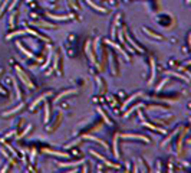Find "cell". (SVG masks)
Segmentation results:
<instances>
[{
    "instance_id": "6da1fadb",
    "label": "cell",
    "mask_w": 191,
    "mask_h": 173,
    "mask_svg": "<svg viewBox=\"0 0 191 173\" xmlns=\"http://www.w3.org/2000/svg\"><path fill=\"white\" fill-rule=\"evenodd\" d=\"M16 72H18V77L22 79V82H23L25 85L27 86V88H30V89H35V88H36L35 84L30 81V78L27 77V74H26L23 69L20 68V67H16Z\"/></svg>"
},
{
    "instance_id": "7a4b0ae2",
    "label": "cell",
    "mask_w": 191,
    "mask_h": 173,
    "mask_svg": "<svg viewBox=\"0 0 191 173\" xmlns=\"http://www.w3.org/2000/svg\"><path fill=\"white\" fill-rule=\"evenodd\" d=\"M91 155H93V156H95V157H98V159H101V160L104 162V163H105V164H106V166H111V167H114V169H119V167H121L119 164H117V163H112V162H109V160H106V159H105V157H104V156H102V155H99V153H96V152H93V150H91Z\"/></svg>"
},
{
    "instance_id": "3957f363",
    "label": "cell",
    "mask_w": 191,
    "mask_h": 173,
    "mask_svg": "<svg viewBox=\"0 0 191 173\" xmlns=\"http://www.w3.org/2000/svg\"><path fill=\"white\" fill-rule=\"evenodd\" d=\"M51 95H52V91H48V92H45L43 95L37 97V100H35V101H33V104L30 105V111H33V110H35V108L37 107V105H39V104L42 103V101H45V100H46L48 97H51Z\"/></svg>"
},
{
    "instance_id": "277c9868",
    "label": "cell",
    "mask_w": 191,
    "mask_h": 173,
    "mask_svg": "<svg viewBox=\"0 0 191 173\" xmlns=\"http://www.w3.org/2000/svg\"><path fill=\"white\" fill-rule=\"evenodd\" d=\"M52 69H56L59 75L62 74V64H60V53H59V52H56V53H55V61H53Z\"/></svg>"
},
{
    "instance_id": "5b68a950",
    "label": "cell",
    "mask_w": 191,
    "mask_h": 173,
    "mask_svg": "<svg viewBox=\"0 0 191 173\" xmlns=\"http://www.w3.org/2000/svg\"><path fill=\"white\" fill-rule=\"evenodd\" d=\"M109 65H111V71H112V74H118V64H117V58H115V53L114 52H111L109 53Z\"/></svg>"
},
{
    "instance_id": "8992f818",
    "label": "cell",
    "mask_w": 191,
    "mask_h": 173,
    "mask_svg": "<svg viewBox=\"0 0 191 173\" xmlns=\"http://www.w3.org/2000/svg\"><path fill=\"white\" fill-rule=\"evenodd\" d=\"M119 137H122V138H138V140H141V141H145V143H150L151 140L147 137V136H139V134H121Z\"/></svg>"
},
{
    "instance_id": "52a82bcc",
    "label": "cell",
    "mask_w": 191,
    "mask_h": 173,
    "mask_svg": "<svg viewBox=\"0 0 191 173\" xmlns=\"http://www.w3.org/2000/svg\"><path fill=\"white\" fill-rule=\"evenodd\" d=\"M25 108V103H20L18 107H15V108H12L10 111H6V113H3V117H9V116H12V114H16L19 111H22Z\"/></svg>"
},
{
    "instance_id": "ba28073f",
    "label": "cell",
    "mask_w": 191,
    "mask_h": 173,
    "mask_svg": "<svg viewBox=\"0 0 191 173\" xmlns=\"http://www.w3.org/2000/svg\"><path fill=\"white\" fill-rule=\"evenodd\" d=\"M78 91L76 89H68V91H63V92H60L56 98H55V101L53 103H58V101H60V100H63L65 97H68V95H72V94H76Z\"/></svg>"
},
{
    "instance_id": "9c48e42d",
    "label": "cell",
    "mask_w": 191,
    "mask_h": 173,
    "mask_svg": "<svg viewBox=\"0 0 191 173\" xmlns=\"http://www.w3.org/2000/svg\"><path fill=\"white\" fill-rule=\"evenodd\" d=\"M138 97H142V92H141V91H138V92H135L134 95H131V97H129V98H128V100L125 101V104H124V107H122V110H125V108H126V107H128L129 104L132 103V101H135V100H137Z\"/></svg>"
},
{
    "instance_id": "30bf717a",
    "label": "cell",
    "mask_w": 191,
    "mask_h": 173,
    "mask_svg": "<svg viewBox=\"0 0 191 173\" xmlns=\"http://www.w3.org/2000/svg\"><path fill=\"white\" fill-rule=\"evenodd\" d=\"M42 152H45V153H48V155L56 156V157H65V159H68V157H69V155H68V153H60V152H55V150H49V149H43Z\"/></svg>"
},
{
    "instance_id": "8fae6325",
    "label": "cell",
    "mask_w": 191,
    "mask_h": 173,
    "mask_svg": "<svg viewBox=\"0 0 191 173\" xmlns=\"http://www.w3.org/2000/svg\"><path fill=\"white\" fill-rule=\"evenodd\" d=\"M86 55L89 56L91 62H92L93 65H96V59H95V56H93V52H92V49H91V40H88V43H86Z\"/></svg>"
},
{
    "instance_id": "7c38bea8",
    "label": "cell",
    "mask_w": 191,
    "mask_h": 173,
    "mask_svg": "<svg viewBox=\"0 0 191 173\" xmlns=\"http://www.w3.org/2000/svg\"><path fill=\"white\" fill-rule=\"evenodd\" d=\"M96 82H98V85H99V88H98V94H104L105 91H106V88H105V82L104 79L101 78V77H96Z\"/></svg>"
},
{
    "instance_id": "4fadbf2b",
    "label": "cell",
    "mask_w": 191,
    "mask_h": 173,
    "mask_svg": "<svg viewBox=\"0 0 191 173\" xmlns=\"http://www.w3.org/2000/svg\"><path fill=\"white\" fill-rule=\"evenodd\" d=\"M126 40H128V42H129V43H131V45L134 46V49H137L138 52H144V49H142V48L139 46L138 43H137L135 40H132V38H131V35H129V33H126Z\"/></svg>"
},
{
    "instance_id": "5bb4252c",
    "label": "cell",
    "mask_w": 191,
    "mask_h": 173,
    "mask_svg": "<svg viewBox=\"0 0 191 173\" xmlns=\"http://www.w3.org/2000/svg\"><path fill=\"white\" fill-rule=\"evenodd\" d=\"M48 16L53 19V20H69L73 17V15H68V16H58V15H52V13H48Z\"/></svg>"
},
{
    "instance_id": "9a60e30c",
    "label": "cell",
    "mask_w": 191,
    "mask_h": 173,
    "mask_svg": "<svg viewBox=\"0 0 191 173\" xmlns=\"http://www.w3.org/2000/svg\"><path fill=\"white\" fill-rule=\"evenodd\" d=\"M88 4L92 7V9H95V10H98V12H102V13H106V9H104V7H101V6H98V4H95L92 0H85Z\"/></svg>"
},
{
    "instance_id": "2e32d148",
    "label": "cell",
    "mask_w": 191,
    "mask_h": 173,
    "mask_svg": "<svg viewBox=\"0 0 191 173\" xmlns=\"http://www.w3.org/2000/svg\"><path fill=\"white\" fill-rule=\"evenodd\" d=\"M106 43H109V45H111V46H114V48H115V49H118V51L121 52L122 55H124V56H125V59H126V61H129V55H128V53H126V52L124 51V49H122L121 46H118V45H115V43H112V42H109V40H106Z\"/></svg>"
},
{
    "instance_id": "e0dca14e",
    "label": "cell",
    "mask_w": 191,
    "mask_h": 173,
    "mask_svg": "<svg viewBox=\"0 0 191 173\" xmlns=\"http://www.w3.org/2000/svg\"><path fill=\"white\" fill-rule=\"evenodd\" d=\"M85 137H86V138H89V140H93V141H96V143H99V144H101V146H102V147H105V149H106V150H109V146H108V144H106V143H105L104 140H99V138L93 137V136H85Z\"/></svg>"
},
{
    "instance_id": "ac0fdd59",
    "label": "cell",
    "mask_w": 191,
    "mask_h": 173,
    "mask_svg": "<svg viewBox=\"0 0 191 173\" xmlns=\"http://www.w3.org/2000/svg\"><path fill=\"white\" fill-rule=\"evenodd\" d=\"M155 79V61L151 58V79H150V85L154 82Z\"/></svg>"
},
{
    "instance_id": "d6986e66",
    "label": "cell",
    "mask_w": 191,
    "mask_h": 173,
    "mask_svg": "<svg viewBox=\"0 0 191 173\" xmlns=\"http://www.w3.org/2000/svg\"><path fill=\"white\" fill-rule=\"evenodd\" d=\"M144 32L147 35H150L151 38H155V39H158V40H164V38L161 36V35H158V33H154V32H151L148 28H144Z\"/></svg>"
},
{
    "instance_id": "ffe728a7",
    "label": "cell",
    "mask_w": 191,
    "mask_h": 173,
    "mask_svg": "<svg viewBox=\"0 0 191 173\" xmlns=\"http://www.w3.org/2000/svg\"><path fill=\"white\" fill-rule=\"evenodd\" d=\"M165 75H173V77H175V78H180V79H183V81L188 82V78H187V77H184V75H181V74H177V72H171V71H167V72H165Z\"/></svg>"
},
{
    "instance_id": "44dd1931",
    "label": "cell",
    "mask_w": 191,
    "mask_h": 173,
    "mask_svg": "<svg viewBox=\"0 0 191 173\" xmlns=\"http://www.w3.org/2000/svg\"><path fill=\"white\" fill-rule=\"evenodd\" d=\"M49 117H51V110H49V103L45 104V124H48L49 123Z\"/></svg>"
},
{
    "instance_id": "7402d4cb",
    "label": "cell",
    "mask_w": 191,
    "mask_h": 173,
    "mask_svg": "<svg viewBox=\"0 0 191 173\" xmlns=\"http://www.w3.org/2000/svg\"><path fill=\"white\" fill-rule=\"evenodd\" d=\"M98 113H99V114L102 116V118L105 120V123H106V124H114V123H112V120H111V118H109V117H108V116L105 114V113H104V110H102L101 107H98Z\"/></svg>"
},
{
    "instance_id": "603a6c76",
    "label": "cell",
    "mask_w": 191,
    "mask_h": 173,
    "mask_svg": "<svg viewBox=\"0 0 191 173\" xmlns=\"http://www.w3.org/2000/svg\"><path fill=\"white\" fill-rule=\"evenodd\" d=\"M119 17L121 15H117L115 17V20H114V23H112V29H111V35H112V38L115 39V28H117V25H118V20H119Z\"/></svg>"
},
{
    "instance_id": "cb8c5ba5",
    "label": "cell",
    "mask_w": 191,
    "mask_h": 173,
    "mask_svg": "<svg viewBox=\"0 0 191 173\" xmlns=\"http://www.w3.org/2000/svg\"><path fill=\"white\" fill-rule=\"evenodd\" d=\"M13 84H15V86H16V94H18V98H19V100H22V98H23V94H22V89H20L19 84L16 82V79L13 81Z\"/></svg>"
},
{
    "instance_id": "d4e9b609",
    "label": "cell",
    "mask_w": 191,
    "mask_h": 173,
    "mask_svg": "<svg viewBox=\"0 0 191 173\" xmlns=\"http://www.w3.org/2000/svg\"><path fill=\"white\" fill-rule=\"evenodd\" d=\"M118 138H119V136H115V138H114V152H115V157H119V156H118Z\"/></svg>"
},
{
    "instance_id": "484cf974",
    "label": "cell",
    "mask_w": 191,
    "mask_h": 173,
    "mask_svg": "<svg viewBox=\"0 0 191 173\" xmlns=\"http://www.w3.org/2000/svg\"><path fill=\"white\" fill-rule=\"evenodd\" d=\"M141 105H142V104H138V105H135V107H131V110L125 113V117H129V114H132L134 111H137V110H138V108L141 107Z\"/></svg>"
},
{
    "instance_id": "4316f807",
    "label": "cell",
    "mask_w": 191,
    "mask_h": 173,
    "mask_svg": "<svg viewBox=\"0 0 191 173\" xmlns=\"http://www.w3.org/2000/svg\"><path fill=\"white\" fill-rule=\"evenodd\" d=\"M70 4V7L72 9H76V10H79V6H78V0H68Z\"/></svg>"
},
{
    "instance_id": "83f0119b",
    "label": "cell",
    "mask_w": 191,
    "mask_h": 173,
    "mask_svg": "<svg viewBox=\"0 0 191 173\" xmlns=\"http://www.w3.org/2000/svg\"><path fill=\"white\" fill-rule=\"evenodd\" d=\"M16 17H18V12H15L12 17H10V28H15V22H16Z\"/></svg>"
},
{
    "instance_id": "f1b7e54d",
    "label": "cell",
    "mask_w": 191,
    "mask_h": 173,
    "mask_svg": "<svg viewBox=\"0 0 191 173\" xmlns=\"http://www.w3.org/2000/svg\"><path fill=\"white\" fill-rule=\"evenodd\" d=\"M29 130H32V125H27V127H26V130H25V131H23V133H22L20 136H18V140H19V138H22V137H23V136H26Z\"/></svg>"
},
{
    "instance_id": "f546056e",
    "label": "cell",
    "mask_w": 191,
    "mask_h": 173,
    "mask_svg": "<svg viewBox=\"0 0 191 173\" xmlns=\"http://www.w3.org/2000/svg\"><path fill=\"white\" fill-rule=\"evenodd\" d=\"M79 141H81V140H73V141H72V143H69V144H66V146H65V147H66V149H69V147H72V146H75V144H76V143H79Z\"/></svg>"
},
{
    "instance_id": "4dcf8cb0",
    "label": "cell",
    "mask_w": 191,
    "mask_h": 173,
    "mask_svg": "<svg viewBox=\"0 0 191 173\" xmlns=\"http://www.w3.org/2000/svg\"><path fill=\"white\" fill-rule=\"evenodd\" d=\"M157 173H161V160L157 162Z\"/></svg>"
},
{
    "instance_id": "1f68e13d",
    "label": "cell",
    "mask_w": 191,
    "mask_h": 173,
    "mask_svg": "<svg viewBox=\"0 0 191 173\" xmlns=\"http://www.w3.org/2000/svg\"><path fill=\"white\" fill-rule=\"evenodd\" d=\"M0 92H1V94H9V92H7L4 88H1V86H0Z\"/></svg>"
},
{
    "instance_id": "d6a6232c",
    "label": "cell",
    "mask_w": 191,
    "mask_h": 173,
    "mask_svg": "<svg viewBox=\"0 0 191 173\" xmlns=\"http://www.w3.org/2000/svg\"><path fill=\"white\" fill-rule=\"evenodd\" d=\"M98 173H102V166H98Z\"/></svg>"
},
{
    "instance_id": "836d02e7",
    "label": "cell",
    "mask_w": 191,
    "mask_h": 173,
    "mask_svg": "<svg viewBox=\"0 0 191 173\" xmlns=\"http://www.w3.org/2000/svg\"><path fill=\"white\" fill-rule=\"evenodd\" d=\"M86 170H88V167H84V173H86Z\"/></svg>"
},
{
    "instance_id": "e575fe53",
    "label": "cell",
    "mask_w": 191,
    "mask_h": 173,
    "mask_svg": "<svg viewBox=\"0 0 191 173\" xmlns=\"http://www.w3.org/2000/svg\"><path fill=\"white\" fill-rule=\"evenodd\" d=\"M76 172V170H70V172H68V173H75Z\"/></svg>"
},
{
    "instance_id": "d590c367",
    "label": "cell",
    "mask_w": 191,
    "mask_h": 173,
    "mask_svg": "<svg viewBox=\"0 0 191 173\" xmlns=\"http://www.w3.org/2000/svg\"><path fill=\"white\" fill-rule=\"evenodd\" d=\"M1 72H3V69H1V68H0V74H1Z\"/></svg>"
},
{
    "instance_id": "8d00e7d4",
    "label": "cell",
    "mask_w": 191,
    "mask_h": 173,
    "mask_svg": "<svg viewBox=\"0 0 191 173\" xmlns=\"http://www.w3.org/2000/svg\"><path fill=\"white\" fill-rule=\"evenodd\" d=\"M0 1H1V0H0Z\"/></svg>"
}]
</instances>
